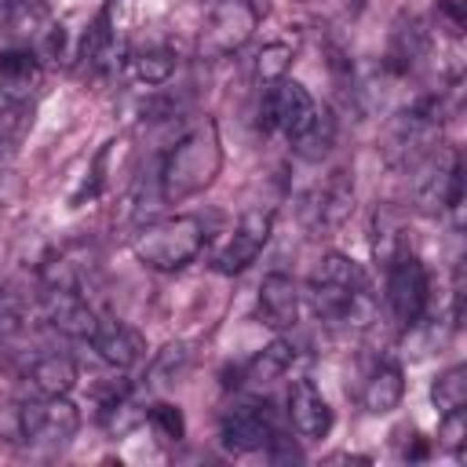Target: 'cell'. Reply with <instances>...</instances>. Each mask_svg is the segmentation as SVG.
Segmentation results:
<instances>
[{"instance_id": "cell-1", "label": "cell", "mask_w": 467, "mask_h": 467, "mask_svg": "<svg viewBox=\"0 0 467 467\" xmlns=\"http://www.w3.org/2000/svg\"><path fill=\"white\" fill-rule=\"evenodd\" d=\"M219 168H223L219 128L212 120H201L168 150V157L161 164V197L168 204L190 201L215 182Z\"/></svg>"}, {"instance_id": "cell-2", "label": "cell", "mask_w": 467, "mask_h": 467, "mask_svg": "<svg viewBox=\"0 0 467 467\" xmlns=\"http://www.w3.org/2000/svg\"><path fill=\"white\" fill-rule=\"evenodd\" d=\"M80 427V412L66 394L0 405V438L11 445H66Z\"/></svg>"}, {"instance_id": "cell-3", "label": "cell", "mask_w": 467, "mask_h": 467, "mask_svg": "<svg viewBox=\"0 0 467 467\" xmlns=\"http://www.w3.org/2000/svg\"><path fill=\"white\" fill-rule=\"evenodd\" d=\"M204 241H208V226L201 215H171V219L146 226L135 237L131 252L142 266L171 274V270H182L186 263H193L201 255Z\"/></svg>"}, {"instance_id": "cell-4", "label": "cell", "mask_w": 467, "mask_h": 467, "mask_svg": "<svg viewBox=\"0 0 467 467\" xmlns=\"http://www.w3.org/2000/svg\"><path fill=\"white\" fill-rule=\"evenodd\" d=\"M0 36L11 47L29 51H62V26L51 22V11L44 0H4L0 4Z\"/></svg>"}, {"instance_id": "cell-5", "label": "cell", "mask_w": 467, "mask_h": 467, "mask_svg": "<svg viewBox=\"0 0 467 467\" xmlns=\"http://www.w3.org/2000/svg\"><path fill=\"white\" fill-rule=\"evenodd\" d=\"M427 299H431V281H427V270L420 263V255L412 248H401L390 263H387V303L394 310V317L401 325H420L423 310H427Z\"/></svg>"}, {"instance_id": "cell-6", "label": "cell", "mask_w": 467, "mask_h": 467, "mask_svg": "<svg viewBox=\"0 0 467 467\" xmlns=\"http://www.w3.org/2000/svg\"><path fill=\"white\" fill-rule=\"evenodd\" d=\"M314 117H317V102L310 99V91L299 80L281 77L277 84H270V91L263 99V128H274L288 142H296L310 128Z\"/></svg>"}, {"instance_id": "cell-7", "label": "cell", "mask_w": 467, "mask_h": 467, "mask_svg": "<svg viewBox=\"0 0 467 467\" xmlns=\"http://www.w3.org/2000/svg\"><path fill=\"white\" fill-rule=\"evenodd\" d=\"M259 11L252 7V0H219L212 4V18L201 33V55L208 58H223L234 55L255 29Z\"/></svg>"}, {"instance_id": "cell-8", "label": "cell", "mask_w": 467, "mask_h": 467, "mask_svg": "<svg viewBox=\"0 0 467 467\" xmlns=\"http://www.w3.org/2000/svg\"><path fill=\"white\" fill-rule=\"evenodd\" d=\"M463 182V164H460V153L456 150H431L423 161H420V175H416V186H412V197H416V208L423 215H438L445 212L452 190Z\"/></svg>"}, {"instance_id": "cell-9", "label": "cell", "mask_w": 467, "mask_h": 467, "mask_svg": "<svg viewBox=\"0 0 467 467\" xmlns=\"http://www.w3.org/2000/svg\"><path fill=\"white\" fill-rule=\"evenodd\" d=\"M270 234H274V212H266V208H248V212L237 219V226L230 230L226 244L219 248L215 270H219V274H241V270H248V266L259 259V252L266 248Z\"/></svg>"}, {"instance_id": "cell-10", "label": "cell", "mask_w": 467, "mask_h": 467, "mask_svg": "<svg viewBox=\"0 0 467 467\" xmlns=\"http://www.w3.org/2000/svg\"><path fill=\"white\" fill-rule=\"evenodd\" d=\"M274 434H277V423H274L270 405H263V401L234 405V409L223 416V423H219V441H223V449H226V452H237V456L266 449V445L274 441Z\"/></svg>"}, {"instance_id": "cell-11", "label": "cell", "mask_w": 467, "mask_h": 467, "mask_svg": "<svg viewBox=\"0 0 467 467\" xmlns=\"http://www.w3.org/2000/svg\"><path fill=\"white\" fill-rule=\"evenodd\" d=\"M354 212V182L347 171H332L321 186H314L306 197H303V226L314 230V234H325V230H336L347 223V215Z\"/></svg>"}, {"instance_id": "cell-12", "label": "cell", "mask_w": 467, "mask_h": 467, "mask_svg": "<svg viewBox=\"0 0 467 467\" xmlns=\"http://www.w3.org/2000/svg\"><path fill=\"white\" fill-rule=\"evenodd\" d=\"M44 317H47L51 328H58L62 336H73V339H88L95 332V321H99V314L91 310L80 285L44 288Z\"/></svg>"}, {"instance_id": "cell-13", "label": "cell", "mask_w": 467, "mask_h": 467, "mask_svg": "<svg viewBox=\"0 0 467 467\" xmlns=\"http://www.w3.org/2000/svg\"><path fill=\"white\" fill-rule=\"evenodd\" d=\"M88 343L99 350V358L113 368H131L135 361H142L146 354V339L135 325L120 321V317H99L95 332L88 336Z\"/></svg>"}, {"instance_id": "cell-14", "label": "cell", "mask_w": 467, "mask_h": 467, "mask_svg": "<svg viewBox=\"0 0 467 467\" xmlns=\"http://www.w3.org/2000/svg\"><path fill=\"white\" fill-rule=\"evenodd\" d=\"M44 80L40 55L29 47H4L0 51V95L7 102H29Z\"/></svg>"}, {"instance_id": "cell-15", "label": "cell", "mask_w": 467, "mask_h": 467, "mask_svg": "<svg viewBox=\"0 0 467 467\" xmlns=\"http://www.w3.org/2000/svg\"><path fill=\"white\" fill-rule=\"evenodd\" d=\"M255 314L266 328H292L299 321V288L288 274H266L259 285Z\"/></svg>"}, {"instance_id": "cell-16", "label": "cell", "mask_w": 467, "mask_h": 467, "mask_svg": "<svg viewBox=\"0 0 467 467\" xmlns=\"http://www.w3.org/2000/svg\"><path fill=\"white\" fill-rule=\"evenodd\" d=\"M288 420L299 438H325L332 431V409L310 379H296L288 390Z\"/></svg>"}, {"instance_id": "cell-17", "label": "cell", "mask_w": 467, "mask_h": 467, "mask_svg": "<svg viewBox=\"0 0 467 467\" xmlns=\"http://www.w3.org/2000/svg\"><path fill=\"white\" fill-rule=\"evenodd\" d=\"M77 58H80V69L84 73H95V77L106 73V69H113V62H117V36H113L109 11H99V18L88 26Z\"/></svg>"}, {"instance_id": "cell-18", "label": "cell", "mask_w": 467, "mask_h": 467, "mask_svg": "<svg viewBox=\"0 0 467 467\" xmlns=\"http://www.w3.org/2000/svg\"><path fill=\"white\" fill-rule=\"evenodd\" d=\"M29 387L40 398H55V394H69L77 383V365L69 354H40L29 368H26Z\"/></svg>"}, {"instance_id": "cell-19", "label": "cell", "mask_w": 467, "mask_h": 467, "mask_svg": "<svg viewBox=\"0 0 467 467\" xmlns=\"http://www.w3.org/2000/svg\"><path fill=\"white\" fill-rule=\"evenodd\" d=\"M401 394H405V376H401V368H398L394 361H379V365L368 372V379H365L361 401H365L368 412L383 416V412H390V409L401 405Z\"/></svg>"}, {"instance_id": "cell-20", "label": "cell", "mask_w": 467, "mask_h": 467, "mask_svg": "<svg viewBox=\"0 0 467 467\" xmlns=\"http://www.w3.org/2000/svg\"><path fill=\"white\" fill-rule=\"evenodd\" d=\"M128 69L135 80L142 84H164L171 73H175V51L164 47V44H153V47H139L128 55Z\"/></svg>"}, {"instance_id": "cell-21", "label": "cell", "mask_w": 467, "mask_h": 467, "mask_svg": "<svg viewBox=\"0 0 467 467\" xmlns=\"http://www.w3.org/2000/svg\"><path fill=\"white\" fill-rule=\"evenodd\" d=\"M292 361H296V347H292L288 339H274L270 347H263V350L244 365V379H252V383H270V379L285 376V372L292 368Z\"/></svg>"}, {"instance_id": "cell-22", "label": "cell", "mask_w": 467, "mask_h": 467, "mask_svg": "<svg viewBox=\"0 0 467 467\" xmlns=\"http://www.w3.org/2000/svg\"><path fill=\"white\" fill-rule=\"evenodd\" d=\"M29 124H33L29 102H7V99L0 95V161L11 157V153L22 146Z\"/></svg>"}, {"instance_id": "cell-23", "label": "cell", "mask_w": 467, "mask_h": 467, "mask_svg": "<svg viewBox=\"0 0 467 467\" xmlns=\"http://www.w3.org/2000/svg\"><path fill=\"white\" fill-rule=\"evenodd\" d=\"M336 142V117L328 109H317V117L310 120V128L292 142V150L303 157V161H321Z\"/></svg>"}, {"instance_id": "cell-24", "label": "cell", "mask_w": 467, "mask_h": 467, "mask_svg": "<svg viewBox=\"0 0 467 467\" xmlns=\"http://www.w3.org/2000/svg\"><path fill=\"white\" fill-rule=\"evenodd\" d=\"M431 401L438 412H452L467 405V365H452L445 372H438V379L431 383Z\"/></svg>"}, {"instance_id": "cell-25", "label": "cell", "mask_w": 467, "mask_h": 467, "mask_svg": "<svg viewBox=\"0 0 467 467\" xmlns=\"http://www.w3.org/2000/svg\"><path fill=\"white\" fill-rule=\"evenodd\" d=\"M401 248H409V244H405V237H401L398 215H394L390 208H379V212H376V226H372V252H376V259L387 266Z\"/></svg>"}, {"instance_id": "cell-26", "label": "cell", "mask_w": 467, "mask_h": 467, "mask_svg": "<svg viewBox=\"0 0 467 467\" xmlns=\"http://www.w3.org/2000/svg\"><path fill=\"white\" fill-rule=\"evenodd\" d=\"M190 365V347L186 343H168L164 350H157V358L150 361V383H171L186 372Z\"/></svg>"}, {"instance_id": "cell-27", "label": "cell", "mask_w": 467, "mask_h": 467, "mask_svg": "<svg viewBox=\"0 0 467 467\" xmlns=\"http://www.w3.org/2000/svg\"><path fill=\"white\" fill-rule=\"evenodd\" d=\"M146 420H150V427L157 431V438L168 441V445L186 438V420H182L179 405H171V401H157L153 409H146Z\"/></svg>"}, {"instance_id": "cell-28", "label": "cell", "mask_w": 467, "mask_h": 467, "mask_svg": "<svg viewBox=\"0 0 467 467\" xmlns=\"http://www.w3.org/2000/svg\"><path fill=\"white\" fill-rule=\"evenodd\" d=\"M288 62H292V47H288L285 40L263 44V51H259V58H255V77H259L263 84H277V80L285 77Z\"/></svg>"}, {"instance_id": "cell-29", "label": "cell", "mask_w": 467, "mask_h": 467, "mask_svg": "<svg viewBox=\"0 0 467 467\" xmlns=\"http://www.w3.org/2000/svg\"><path fill=\"white\" fill-rule=\"evenodd\" d=\"M463 434H467V416H463V409L441 412V427H438V445L460 456V452H463Z\"/></svg>"}, {"instance_id": "cell-30", "label": "cell", "mask_w": 467, "mask_h": 467, "mask_svg": "<svg viewBox=\"0 0 467 467\" xmlns=\"http://www.w3.org/2000/svg\"><path fill=\"white\" fill-rule=\"evenodd\" d=\"M438 22H441L452 36H460V33H463V4H460V0H441V4H438Z\"/></svg>"}, {"instance_id": "cell-31", "label": "cell", "mask_w": 467, "mask_h": 467, "mask_svg": "<svg viewBox=\"0 0 467 467\" xmlns=\"http://www.w3.org/2000/svg\"><path fill=\"white\" fill-rule=\"evenodd\" d=\"M416 441L412 445H405V460H427V438H420V434H412Z\"/></svg>"}, {"instance_id": "cell-32", "label": "cell", "mask_w": 467, "mask_h": 467, "mask_svg": "<svg viewBox=\"0 0 467 467\" xmlns=\"http://www.w3.org/2000/svg\"><path fill=\"white\" fill-rule=\"evenodd\" d=\"M208 4H219V0H208Z\"/></svg>"}]
</instances>
